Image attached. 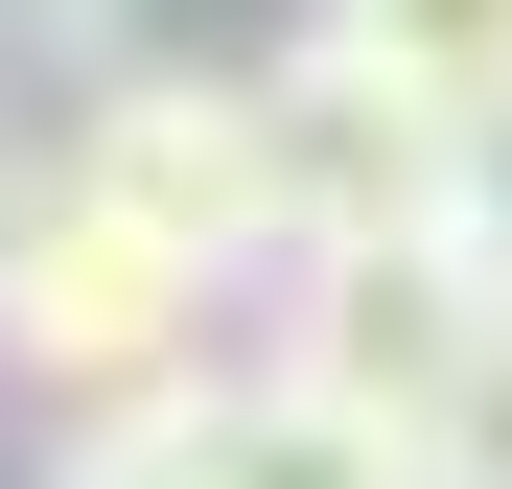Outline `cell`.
Segmentation results:
<instances>
[{"label": "cell", "mask_w": 512, "mask_h": 489, "mask_svg": "<svg viewBox=\"0 0 512 489\" xmlns=\"http://www.w3.org/2000/svg\"><path fill=\"white\" fill-rule=\"evenodd\" d=\"M163 373H210V280L140 210H94L70 163H24L0 187V396L24 420H94V396H163Z\"/></svg>", "instance_id": "obj_1"}, {"label": "cell", "mask_w": 512, "mask_h": 489, "mask_svg": "<svg viewBox=\"0 0 512 489\" xmlns=\"http://www.w3.org/2000/svg\"><path fill=\"white\" fill-rule=\"evenodd\" d=\"M210 443H233V373H163V396L47 420V489H210Z\"/></svg>", "instance_id": "obj_7"}, {"label": "cell", "mask_w": 512, "mask_h": 489, "mask_svg": "<svg viewBox=\"0 0 512 489\" xmlns=\"http://www.w3.org/2000/svg\"><path fill=\"white\" fill-rule=\"evenodd\" d=\"M210 489H419V443H396V420H350V396H303V373H233Z\"/></svg>", "instance_id": "obj_5"}, {"label": "cell", "mask_w": 512, "mask_h": 489, "mask_svg": "<svg viewBox=\"0 0 512 489\" xmlns=\"http://www.w3.org/2000/svg\"><path fill=\"white\" fill-rule=\"evenodd\" d=\"M419 489H512V303H489V350L443 396V443H419Z\"/></svg>", "instance_id": "obj_8"}, {"label": "cell", "mask_w": 512, "mask_h": 489, "mask_svg": "<svg viewBox=\"0 0 512 489\" xmlns=\"http://www.w3.org/2000/svg\"><path fill=\"white\" fill-rule=\"evenodd\" d=\"M256 94H280V233H303V257H443V233H466V117L396 94L350 24H303Z\"/></svg>", "instance_id": "obj_3"}, {"label": "cell", "mask_w": 512, "mask_h": 489, "mask_svg": "<svg viewBox=\"0 0 512 489\" xmlns=\"http://www.w3.org/2000/svg\"><path fill=\"white\" fill-rule=\"evenodd\" d=\"M0 47H47L70 94H94V70H117V0H0Z\"/></svg>", "instance_id": "obj_9"}, {"label": "cell", "mask_w": 512, "mask_h": 489, "mask_svg": "<svg viewBox=\"0 0 512 489\" xmlns=\"http://www.w3.org/2000/svg\"><path fill=\"white\" fill-rule=\"evenodd\" d=\"M0 187H24V163H0Z\"/></svg>", "instance_id": "obj_10"}, {"label": "cell", "mask_w": 512, "mask_h": 489, "mask_svg": "<svg viewBox=\"0 0 512 489\" xmlns=\"http://www.w3.org/2000/svg\"><path fill=\"white\" fill-rule=\"evenodd\" d=\"M47 163H70L94 210H140L187 280H280V257H303V233H280V94L210 70V47H117L94 94L47 117Z\"/></svg>", "instance_id": "obj_2"}, {"label": "cell", "mask_w": 512, "mask_h": 489, "mask_svg": "<svg viewBox=\"0 0 512 489\" xmlns=\"http://www.w3.org/2000/svg\"><path fill=\"white\" fill-rule=\"evenodd\" d=\"M489 257L443 233V257H280V350L256 373H303V396H350V420H396V443H443V396H466V350H489Z\"/></svg>", "instance_id": "obj_4"}, {"label": "cell", "mask_w": 512, "mask_h": 489, "mask_svg": "<svg viewBox=\"0 0 512 489\" xmlns=\"http://www.w3.org/2000/svg\"><path fill=\"white\" fill-rule=\"evenodd\" d=\"M303 24H350V47L396 70V94H443L466 140L512 117V0H303Z\"/></svg>", "instance_id": "obj_6"}]
</instances>
